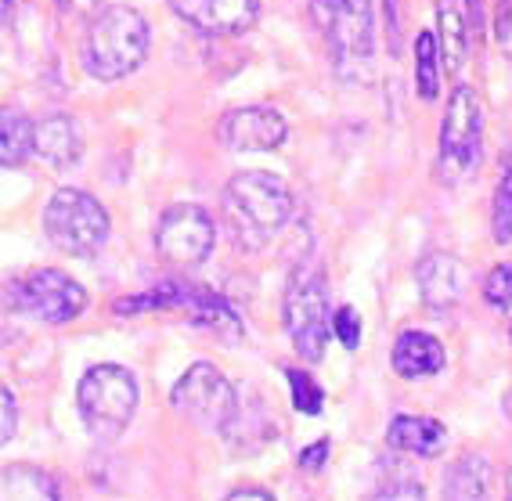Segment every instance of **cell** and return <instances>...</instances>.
Instances as JSON below:
<instances>
[{"mask_svg": "<svg viewBox=\"0 0 512 501\" xmlns=\"http://www.w3.org/2000/svg\"><path fill=\"white\" fill-rule=\"evenodd\" d=\"M224 217L246 246H264L267 238L293 217V192L278 174L267 170H242L224 188Z\"/></svg>", "mask_w": 512, "mask_h": 501, "instance_id": "obj_1", "label": "cell"}, {"mask_svg": "<svg viewBox=\"0 0 512 501\" xmlns=\"http://www.w3.org/2000/svg\"><path fill=\"white\" fill-rule=\"evenodd\" d=\"M152 44L148 22L134 8H105L91 19L83 37V69L101 83H116L141 69Z\"/></svg>", "mask_w": 512, "mask_h": 501, "instance_id": "obj_2", "label": "cell"}, {"mask_svg": "<svg viewBox=\"0 0 512 501\" xmlns=\"http://www.w3.org/2000/svg\"><path fill=\"white\" fill-rule=\"evenodd\" d=\"M311 15L329 37L332 65L347 83L372 80L375 15L372 0H311Z\"/></svg>", "mask_w": 512, "mask_h": 501, "instance_id": "obj_3", "label": "cell"}, {"mask_svg": "<svg viewBox=\"0 0 512 501\" xmlns=\"http://www.w3.org/2000/svg\"><path fill=\"white\" fill-rule=\"evenodd\" d=\"M138 379L123 365H94L83 372L76 386V408L87 433L98 440H116L127 433L138 411Z\"/></svg>", "mask_w": 512, "mask_h": 501, "instance_id": "obj_4", "label": "cell"}, {"mask_svg": "<svg viewBox=\"0 0 512 501\" xmlns=\"http://www.w3.org/2000/svg\"><path fill=\"white\" fill-rule=\"evenodd\" d=\"M282 318L285 332L293 339L296 354H303L307 361H321L332 332L329 318V292H325V278H321L318 264H300L285 285V300H282Z\"/></svg>", "mask_w": 512, "mask_h": 501, "instance_id": "obj_5", "label": "cell"}, {"mask_svg": "<svg viewBox=\"0 0 512 501\" xmlns=\"http://www.w3.org/2000/svg\"><path fill=\"white\" fill-rule=\"evenodd\" d=\"M44 235L65 256H94L112 235L109 210L80 188H58L44 210Z\"/></svg>", "mask_w": 512, "mask_h": 501, "instance_id": "obj_6", "label": "cell"}, {"mask_svg": "<svg viewBox=\"0 0 512 501\" xmlns=\"http://www.w3.org/2000/svg\"><path fill=\"white\" fill-rule=\"evenodd\" d=\"M170 401H174V408L181 411L188 422H195L202 433H217V437H224L231 429V422L238 419L235 386L228 383V375L220 372V368L206 365V361L192 365L177 379Z\"/></svg>", "mask_w": 512, "mask_h": 501, "instance_id": "obj_7", "label": "cell"}, {"mask_svg": "<svg viewBox=\"0 0 512 501\" xmlns=\"http://www.w3.org/2000/svg\"><path fill=\"white\" fill-rule=\"evenodd\" d=\"M480 148H484V109L473 87L458 83L444 109L440 123V177L444 184H458L462 177L480 163Z\"/></svg>", "mask_w": 512, "mask_h": 501, "instance_id": "obj_8", "label": "cell"}, {"mask_svg": "<svg viewBox=\"0 0 512 501\" xmlns=\"http://www.w3.org/2000/svg\"><path fill=\"white\" fill-rule=\"evenodd\" d=\"M8 292L15 314L40 321V325H65L87 310V289L55 267H40V271L26 274Z\"/></svg>", "mask_w": 512, "mask_h": 501, "instance_id": "obj_9", "label": "cell"}, {"mask_svg": "<svg viewBox=\"0 0 512 501\" xmlns=\"http://www.w3.org/2000/svg\"><path fill=\"white\" fill-rule=\"evenodd\" d=\"M217 228L213 217L195 202H177L156 224V253L170 267H199L210 260Z\"/></svg>", "mask_w": 512, "mask_h": 501, "instance_id": "obj_10", "label": "cell"}, {"mask_svg": "<svg viewBox=\"0 0 512 501\" xmlns=\"http://www.w3.org/2000/svg\"><path fill=\"white\" fill-rule=\"evenodd\" d=\"M217 137L228 152H278L289 137V123L278 109L246 105V109L224 112Z\"/></svg>", "mask_w": 512, "mask_h": 501, "instance_id": "obj_11", "label": "cell"}, {"mask_svg": "<svg viewBox=\"0 0 512 501\" xmlns=\"http://www.w3.org/2000/svg\"><path fill=\"white\" fill-rule=\"evenodd\" d=\"M177 19L206 37H238L256 26L260 0H166Z\"/></svg>", "mask_w": 512, "mask_h": 501, "instance_id": "obj_12", "label": "cell"}, {"mask_svg": "<svg viewBox=\"0 0 512 501\" xmlns=\"http://www.w3.org/2000/svg\"><path fill=\"white\" fill-rule=\"evenodd\" d=\"M415 278H419L422 300H426V307H433V310L455 307V303L462 300V292H466V282H469L462 260L451 253H426L419 260V267H415Z\"/></svg>", "mask_w": 512, "mask_h": 501, "instance_id": "obj_13", "label": "cell"}, {"mask_svg": "<svg viewBox=\"0 0 512 501\" xmlns=\"http://www.w3.org/2000/svg\"><path fill=\"white\" fill-rule=\"evenodd\" d=\"M386 444L415 458H437L448 447V426L426 415H394L386 426Z\"/></svg>", "mask_w": 512, "mask_h": 501, "instance_id": "obj_14", "label": "cell"}, {"mask_svg": "<svg viewBox=\"0 0 512 501\" xmlns=\"http://www.w3.org/2000/svg\"><path fill=\"white\" fill-rule=\"evenodd\" d=\"M444 347L440 339L430 332H401V339L394 343V372L401 379H426L437 375L444 368Z\"/></svg>", "mask_w": 512, "mask_h": 501, "instance_id": "obj_15", "label": "cell"}, {"mask_svg": "<svg viewBox=\"0 0 512 501\" xmlns=\"http://www.w3.org/2000/svg\"><path fill=\"white\" fill-rule=\"evenodd\" d=\"M80 152V130L69 116H51L37 123V155L44 163H51L55 170H69V166L80 163Z\"/></svg>", "mask_w": 512, "mask_h": 501, "instance_id": "obj_16", "label": "cell"}, {"mask_svg": "<svg viewBox=\"0 0 512 501\" xmlns=\"http://www.w3.org/2000/svg\"><path fill=\"white\" fill-rule=\"evenodd\" d=\"M184 310H188L192 325L210 328V332L228 336V339L242 336V321H238V314L231 310V303L224 300V296H217V292L202 289V285H192V296H188V307Z\"/></svg>", "mask_w": 512, "mask_h": 501, "instance_id": "obj_17", "label": "cell"}, {"mask_svg": "<svg viewBox=\"0 0 512 501\" xmlns=\"http://www.w3.org/2000/svg\"><path fill=\"white\" fill-rule=\"evenodd\" d=\"M437 44L444 65L448 69H462L469 47V22L466 8H458V0H437Z\"/></svg>", "mask_w": 512, "mask_h": 501, "instance_id": "obj_18", "label": "cell"}, {"mask_svg": "<svg viewBox=\"0 0 512 501\" xmlns=\"http://www.w3.org/2000/svg\"><path fill=\"white\" fill-rule=\"evenodd\" d=\"M0 494L8 501L22 498V501H58L62 491L51 473L44 469H33V465H8L4 476H0Z\"/></svg>", "mask_w": 512, "mask_h": 501, "instance_id": "obj_19", "label": "cell"}, {"mask_svg": "<svg viewBox=\"0 0 512 501\" xmlns=\"http://www.w3.org/2000/svg\"><path fill=\"white\" fill-rule=\"evenodd\" d=\"M29 155H37V123H29L22 112L4 109V123H0V163L4 170L22 166Z\"/></svg>", "mask_w": 512, "mask_h": 501, "instance_id": "obj_20", "label": "cell"}, {"mask_svg": "<svg viewBox=\"0 0 512 501\" xmlns=\"http://www.w3.org/2000/svg\"><path fill=\"white\" fill-rule=\"evenodd\" d=\"M188 296H192V285L188 282H163V285H156V289L119 300L116 314L127 318V314H152V310H184L188 307Z\"/></svg>", "mask_w": 512, "mask_h": 501, "instance_id": "obj_21", "label": "cell"}, {"mask_svg": "<svg viewBox=\"0 0 512 501\" xmlns=\"http://www.w3.org/2000/svg\"><path fill=\"white\" fill-rule=\"evenodd\" d=\"M440 65H444V58H440L437 33L422 29L415 37V91L422 101H433L440 94Z\"/></svg>", "mask_w": 512, "mask_h": 501, "instance_id": "obj_22", "label": "cell"}, {"mask_svg": "<svg viewBox=\"0 0 512 501\" xmlns=\"http://www.w3.org/2000/svg\"><path fill=\"white\" fill-rule=\"evenodd\" d=\"M484 458H462V462L451 469V476L444 480V494L451 498H480L487 491V469Z\"/></svg>", "mask_w": 512, "mask_h": 501, "instance_id": "obj_23", "label": "cell"}, {"mask_svg": "<svg viewBox=\"0 0 512 501\" xmlns=\"http://www.w3.org/2000/svg\"><path fill=\"white\" fill-rule=\"evenodd\" d=\"M491 231L494 242H512V159L502 166L498 188H494V206H491Z\"/></svg>", "mask_w": 512, "mask_h": 501, "instance_id": "obj_24", "label": "cell"}, {"mask_svg": "<svg viewBox=\"0 0 512 501\" xmlns=\"http://www.w3.org/2000/svg\"><path fill=\"white\" fill-rule=\"evenodd\" d=\"M285 379H289V393H293V408L300 415L318 419L321 411H325V390L307 372H300V368H285Z\"/></svg>", "mask_w": 512, "mask_h": 501, "instance_id": "obj_25", "label": "cell"}, {"mask_svg": "<svg viewBox=\"0 0 512 501\" xmlns=\"http://www.w3.org/2000/svg\"><path fill=\"white\" fill-rule=\"evenodd\" d=\"M484 300L494 310L512 307V264H494L491 274L484 278Z\"/></svg>", "mask_w": 512, "mask_h": 501, "instance_id": "obj_26", "label": "cell"}, {"mask_svg": "<svg viewBox=\"0 0 512 501\" xmlns=\"http://www.w3.org/2000/svg\"><path fill=\"white\" fill-rule=\"evenodd\" d=\"M332 332L343 343V350H357L361 347V318H357L354 307H339L332 314Z\"/></svg>", "mask_w": 512, "mask_h": 501, "instance_id": "obj_27", "label": "cell"}, {"mask_svg": "<svg viewBox=\"0 0 512 501\" xmlns=\"http://www.w3.org/2000/svg\"><path fill=\"white\" fill-rule=\"evenodd\" d=\"M0 411H4V426H0V444H11L15 440V429H19V408H15V393L4 386L0 390Z\"/></svg>", "mask_w": 512, "mask_h": 501, "instance_id": "obj_28", "label": "cell"}, {"mask_svg": "<svg viewBox=\"0 0 512 501\" xmlns=\"http://www.w3.org/2000/svg\"><path fill=\"white\" fill-rule=\"evenodd\" d=\"M329 455H332L329 440H314L311 447H303V451H300V469H307V473H318V469H325Z\"/></svg>", "mask_w": 512, "mask_h": 501, "instance_id": "obj_29", "label": "cell"}, {"mask_svg": "<svg viewBox=\"0 0 512 501\" xmlns=\"http://www.w3.org/2000/svg\"><path fill=\"white\" fill-rule=\"evenodd\" d=\"M494 33H498V44L505 51H512V0H498V22H494Z\"/></svg>", "mask_w": 512, "mask_h": 501, "instance_id": "obj_30", "label": "cell"}, {"mask_svg": "<svg viewBox=\"0 0 512 501\" xmlns=\"http://www.w3.org/2000/svg\"><path fill=\"white\" fill-rule=\"evenodd\" d=\"M487 0H466V22H469V33L476 37H484V26H487Z\"/></svg>", "mask_w": 512, "mask_h": 501, "instance_id": "obj_31", "label": "cell"}, {"mask_svg": "<svg viewBox=\"0 0 512 501\" xmlns=\"http://www.w3.org/2000/svg\"><path fill=\"white\" fill-rule=\"evenodd\" d=\"M55 4L62 19H83V15H91L98 8V0H55Z\"/></svg>", "mask_w": 512, "mask_h": 501, "instance_id": "obj_32", "label": "cell"}, {"mask_svg": "<svg viewBox=\"0 0 512 501\" xmlns=\"http://www.w3.org/2000/svg\"><path fill=\"white\" fill-rule=\"evenodd\" d=\"M267 501V498H275L271 491H264V487H238V491L228 494V501Z\"/></svg>", "mask_w": 512, "mask_h": 501, "instance_id": "obj_33", "label": "cell"}, {"mask_svg": "<svg viewBox=\"0 0 512 501\" xmlns=\"http://www.w3.org/2000/svg\"><path fill=\"white\" fill-rule=\"evenodd\" d=\"M11 4H15V0H4V8H11Z\"/></svg>", "mask_w": 512, "mask_h": 501, "instance_id": "obj_34", "label": "cell"}, {"mask_svg": "<svg viewBox=\"0 0 512 501\" xmlns=\"http://www.w3.org/2000/svg\"><path fill=\"white\" fill-rule=\"evenodd\" d=\"M509 336H512V328H509Z\"/></svg>", "mask_w": 512, "mask_h": 501, "instance_id": "obj_35", "label": "cell"}]
</instances>
